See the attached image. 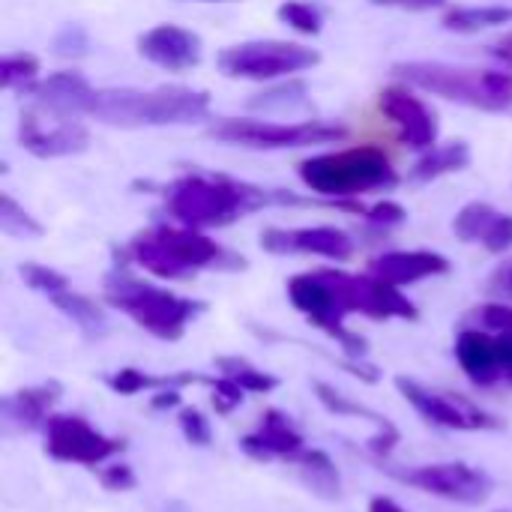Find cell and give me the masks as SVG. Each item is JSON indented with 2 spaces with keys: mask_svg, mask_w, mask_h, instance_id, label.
I'll use <instances>...</instances> for the list:
<instances>
[{
  "mask_svg": "<svg viewBox=\"0 0 512 512\" xmlns=\"http://www.w3.org/2000/svg\"><path fill=\"white\" fill-rule=\"evenodd\" d=\"M408 78L435 96L450 102H462L483 111H507L512 105V75L504 72H480V69H459L447 63H405L396 66Z\"/></svg>",
  "mask_w": 512,
  "mask_h": 512,
  "instance_id": "4",
  "label": "cell"
},
{
  "mask_svg": "<svg viewBox=\"0 0 512 512\" xmlns=\"http://www.w3.org/2000/svg\"><path fill=\"white\" fill-rule=\"evenodd\" d=\"M135 255L156 273H177L180 267H201L219 255L216 243L183 228H156L135 240Z\"/></svg>",
  "mask_w": 512,
  "mask_h": 512,
  "instance_id": "8",
  "label": "cell"
},
{
  "mask_svg": "<svg viewBox=\"0 0 512 512\" xmlns=\"http://www.w3.org/2000/svg\"><path fill=\"white\" fill-rule=\"evenodd\" d=\"M261 243L270 252H315L327 258H345L351 252V240L339 228H297V231L270 228L264 231Z\"/></svg>",
  "mask_w": 512,
  "mask_h": 512,
  "instance_id": "12",
  "label": "cell"
},
{
  "mask_svg": "<svg viewBox=\"0 0 512 512\" xmlns=\"http://www.w3.org/2000/svg\"><path fill=\"white\" fill-rule=\"evenodd\" d=\"M54 51L60 57H81L87 54V33L75 24H66L57 36H54Z\"/></svg>",
  "mask_w": 512,
  "mask_h": 512,
  "instance_id": "20",
  "label": "cell"
},
{
  "mask_svg": "<svg viewBox=\"0 0 512 512\" xmlns=\"http://www.w3.org/2000/svg\"><path fill=\"white\" fill-rule=\"evenodd\" d=\"M369 219L372 222H381V225H399L405 219V210L396 201H381L378 207L369 210Z\"/></svg>",
  "mask_w": 512,
  "mask_h": 512,
  "instance_id": "22",
  "label": "cell"
},
{
  "mask_svg": "<svg viewBox=\"0 0 512 512\" xmlns=\"http://www.w3.org/2000/svg\"><path fill=\"white\" fill-rule=\"evenodd\" d=\"M483 243L492 249V252H504V249H510L512 246V216H495V222L489 225V231H486V237H483Z\"/></svg>",
  "mask_w": 512,
  "mask_h": 512,
  "instance_id": "21",
  "label": "cell"
},
{
  "mask_svg": "<svg viewBox=\"0 0 512 512\" xmlns=\"http://www.w3.org/2000/svg\"><path fill=\"white\" fill-rule=\"evenodd\" d=\"M375 6H396V9H435V6H444V0H369Z\"/></svg>",
  "mask_w": 512,
  "mask_h": 512,
  "instance_id": "23",
  "label": "cell"
},
{
  "mask_svg": "<svg viewBox=\"0 0 512 512\" xmlns=\"http://www.w3.org/2000/svg\"><path fill=\"white\" fill-rule=\"evenodd\" d=\"M0 225L6 234H39V225L24 210H18V204L9 195L0 198Z\"/></svg>",
  "mask_w": 512,
  "mask_h": 512,
  "instance_id": "19",
  "label": "cell"
},
{
  "mask_svg": "<svg viewBox=\"0 0 512 512\" xmlns=\"http://www.w3.org/2000/svg\"><path fill=\"white\" fill-rule=\"evenodd\" d=\"M321 60L318 51L303 48L297 42H279V39H264V42H243L231 45L219 54V69L228 78H246V81H273L282 75L303 72Z\"/></svg>",
  "mask_w": 512,
  "mask_h": 512,
  "instance_id": "6",
  "label": "cell"
},
{
  "mask_svg": "<svg viewBox=\"0 0 512 512\" xmlns=\"http://www.w3.org/2000/svg\"><path fill=\"white\" fill-rule=\"evenodd\" d=\"M300 177L312 192L324 198H348L369 189H387L399 180L390 159L378 147H351L312 156L300 162Z\"/></svg>",
  "mask_w": 512,
  "mask_h": 512,
  "instance_id": "3",
  "label": "cell"
},
{
  "mask_svg": "<svg viewBox=\"0 0 512 512\" xmlns=\"http://www.w3.org/2000/svg\"><path fill=\"white\" fill-rule=\"evenodd\" d=\"M210 135L249 147V150H288V147H309V144H330L342 141L348 135L345 126L309 120V123H267V120H240V117H225L210 126Z\"/></svg>",
  "mask_w": 512,
  "mask_h": 512,
  "instance_id": "5",
  "label": "cell"
},
{
  "mask_svg": "<svg viewBox=\"0 0 512 512\" xmlns=\"http://www.w3.org/2000/svg\"><path fill=\"white\" fill-rule=\"evenodd\" d=\"M507 21H512L510 6H462L444 15V27L456 33H477V30L498 27Z\"/></svg>",
  "mask_w": 512,
  "mask_h": 512,
  "instance_id": "15",
  "label": "cell"
},
{
  "mask_svg": "<svg viewBox=\"0 0 512 512\" xmlns=\"http://www.w3.org/2000/svg\"><path fill=\"white\" fill-rule=\"evenodd\" d=\"M447 261L432 252H393L375 261V273H381L390 282H411L423 279L429 273H444Z\"/></svg>",
  "mask_w": 512,
  "mask_h": 512,
  "instance_id": "13",
  "label": "cell"
},
{
  "mask_svg": "<svg viewBox=\"0 0 512 512\" xmlns=\"http://www.w3.org/2000/svg\"><path fill=\"white\" fill-rule=\"evenodd\" d=\"M471 162V150L468 144L456 141V144H444V147H432L414 168V180H435V177H444V174H453V171H462L468 168Z\"/></svg>",
  "mask_w": 512,
  "mask_h": 512,
  "instance_id": "14",
  "label": "cell"
},
{
  "mask_svg": "<svg viewBox=\"0 0 512 512\" xmlns=\"http://www.w3.org/2000/svg\"><path fill=\"white\" fill-rule=\"evenodd\" d=\"M495 210L489 207V204H483V201H474V204H468L459 216H456V234L462 237V240H483L486 237V231H489V225L495 222Z\"/></svg>",
  "mask_w": 512,
  "mask_h": 512,
  "instance_id": "16",
  "label": "cell"
},
{
  "mask_svg": "<svg viewBox=\"0 0 512 512\" xmlns=\"http://www.w3.org/2000/svg\"><path fill=\"white\" fill-rule=\"evenodd\" d=\"M165 198H168V210L192 228L228 225L237 216H246L264 204H306L285 192H267L249 183H237L231 177H219V174L216 177L186 174L165 189Z\"/></svg>",
  "mask_w": 512,
  "mask_h": 512,
  "instance_id": "1",
  "label": "cell"
},
{
  "mask_svg": "<svg viewBox=\"0 0 512 512\" xmlns=\"http://www.w3.org/2000/svg\"><path fill=\"white\" fill-rule=\"evenodd\" d=\"M138 51L141 57H147L150 63L171 69V72H183L198 66L201 60V39L192 30H183L177 24H159L147 33H141L138 39Z\"/></svg>",
  "mask_w": 512,
  "mask_h": 512,
  "instance_id": "10",
  "label": "cell"
},
{
  "mask_svg": "<svg viewBox=\"0 0 512 512\" xmlns=\"http://www.w3.org/2000/svg\"><path fill=\"white\" fill-rule=\"evenodd\" d=\"M381 114L399 129V138L414 150H432L438 141V120L414 93L402 87H387L378 99Z\"/></svg>",
  "mask_w": 512,
  "mask_h": 512,
  "instance_id": "9",
  "label": "cell"
},
{
  "mask_svg": "<svg viewBox=\"0 0 512 512\" xmlns=\"http://www.w3.org/2000/svg\"><path fill=\"white\" fill-rule=\"evenodd\" d=\"M39 72V60L33 54H9L0 63V81L6 90L12 87H27Z\"/></svg>",
  "mask_w": 512,
  "mask_h": 512,
  "instance_id": "17",
  "label": "cell"
},
{
  "mask_svg": "<svg viewBox=\"0 0 512 512\" xmlns=\"http://www.w3.org/2000/svg\"><path fill=\"white\" fill-rule=\"evenodd\" d=\"M27 93L33 96L36 105L66 114V117H81L90 114V102L96 96V90L78 75V72H57L48 75L45 81H36L33 87H27Z\"/></svg>",
  "mask_w": 512,
  "mask_h": 512,
  "instance_id": "11",
  "label": "cell"
},
{
  "mask_svg": "<svg viewBox=\"0 0 512 512\" xmlns=\"http://www.w3.org/2000/svg\"><path fill=\"white\" fill-rule=\"evenodd\" d=\"M18 138H21L24 150H30L33 156H42V159L84 153L87 144H90L87 129L75 117L48 111V108H42L36 102L21 111Z\"/></svg>",
  "mask_w": 512,
  "mask_h": 512,
  "instance_id": "7",
  "label": "cell"
},
{
  "mask_svg": "<svg viewBox=\"0 0 512 512\" xmlns=\"http://www.w3.org/2000/svg\"><path fill=\"white\" fill-rule=\"evenodd\" d=\"M210 111V96L192 87H156V90H96L90 102V117L138 129V126H171L195 123Z\"/></svg>",
  "mask_w": 512,
  "mask_h": 512,
  "instance_id": "2",
  "label": "cell"
},
{
  "mask_svg": "<svg viewBox=\"0 0 512 512\" xmlns=\"http://www.w3.org/2000/svg\"><path fill=\"white\" fill-rule=\"evenodd\" d=\"M279 18L294 27L297 33H306V36H318L321 33V12L312 9L309 3H282L279 6Z\"/></svg>",
  "mask_w": 512,
  "mask_h": 512,
  "instance_id": "18",
  "label": "cell"
}]
</instances>
